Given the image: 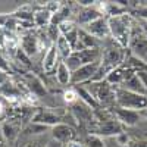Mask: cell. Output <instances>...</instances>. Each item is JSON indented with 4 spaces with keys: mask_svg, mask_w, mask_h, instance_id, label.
Listing matches in <instances>:
<instances>
[{
    "mask_svg": "<svg viewBox=\"0 0 147 147\" xmlns=\"http://www.w3.org/2000/svg\"><path fill=\"white\" fill-rule=\"evenodd\" d=\"M75 30H78V27H77V24L74 22V21H71V19L62 22L59 25V31H60V34H62V35H68L69 32L75 31Z\"/></svg>",
    "mask_w": 147,
    "mask_h": 147,
    "instance_id": "obj_24",
    "label": "cell"
},
{
    "mask_svg": "<svg viewBox=\"0 0 147 147\" xmlns=\"http://www.w3.org/2000/svg\"><path fill=\"white\" fill-rule=\"evenodd\" d=\"M49 127L47 125H43V124H37V122H32V124H30L28 127H27V132H30V134H41V132H44L46 129H47Z\"/></svg>",
    "mask_w": 147,
    "mask_h": 147,
    "instance_id": "obj_26",
    "label": "cell"
},
{
    "mask_svg": "<svg viewBox=\"0 0 147 147\" xmlns=\"http://www.w3.org/2000/svg\"><path fill=\"white\" fill-rule=\"evenodd\" d=\"M71 78H72V72L66 66L65 60H62V62L59 63L57 69H56V80L60 85H66V84L71 82Z\"/></svg>",
    "mask_w": 147,
    "mask_h": 147,
    "instance_id": "obj_19",
    "label": "cell"
},
{
    "mask_svg": "<svg viewBox=\"0 0 147 147\" xmlns=\"http://www.w3.org/2000/svg\"><path fill=\"white\" fill-rule=\"evenodd\" d=\"M115 113H116V119L121 124H125L128 127L136 125L141 118L140 112H137V110H129V109H124V107H118L115 110Z\"/></svg>",
    "mask_w": 147,
    "mask_h": 147,
    "instance_id": "obj_11",
    "label": "cell"
},
{
    "mask_svg": "<svg viewBox=\"0 0 147 147\" xmlns=\"http://www.w3.org/2000/svg\"><path fill=\"white\" fill-rule=\"evenodd\" d=\"M55 46H56V49H57V52H59L60 57H62V60H66V59L72 55V52H74L72 46L69 44V41L65 38V37H63L62 34L59 35V38L56 40Z\"/></svg>",
    "mask_w": 147,
    "mask_h": 147,
    "instance_id": "obj_18",
    "label": "cell"
},
{
    "mask_svg": "<svg viewBox=\"0 0 147 147\" xmlns=\"http://www.w3.org/2000/svg\"><path fill=\"white\" fill-rule=\"evenodd\" d=\"M84 146L85 147H105L103 140L99 136H88L87 137V141H85Z\"/></svg>",
    "mask_w": 147,
    "mask_h": 147,
    "instance_id": "obj_25",
    "label": "cell"
},
{
    "mask_svg": "<svg viewBox=\"0 0 147 147\" xmlns=\"http://www.w3.org/2000/svg\"><path fill=\"white\" fill-rule=\"evenodd\" d=\"M137 75H138V78L141 80L144 88H146V91H147V72H146V71H137Z\"/></svg>",
    "mask_w": 147,
    "mask_h": 147,
    "instance_id": "obj_27",
    "label": "cell"
},
{
    "mask_svg": "<svg viewBox=\"0 0 147 147\" xmlns=\"http://www.w3.org/2000/svg\"><path fill=\"white\" fill-rule=\"evenodd\" d=\"M52 136H53V140L62 143V144L69 143L72 141V137H74V129L68 124H57L52 127Z\"/></svg>",
    "mask_w": 147,
    "mask_h": 147,
    "instance_id": "obj_12",
    "label": "cell"
},
{
    "mask_svg": "<svg viewBox=\"0 0 147 147\" xmlns=\"http://www.w3.org/2000/svg\"><path fill=\"white\" fill-rule=\"evenodd\" d=\"M72 115L75 121L80 122H91L93 121V110L84 100H78L75 105H72Z\"/></svg>",
    "mask_w": 147,
    "mask_h": 147,
    "instance_id": "obj_10",
    "label": "cell"
},
{
    "mask_svg": "<svg viewBox=\"0 0 147 147\" xmlns=\"http://www.w3.org/2000/svg\"><path fill=\"white\" fill-rule=\"evenodd\" d=\"M103 16V10L102 9H97L96 6H90V7H84L80 13H78V22L81 25H87V24L96 21Z\"/></svg>",
    "mask_w": 147,
    "mask_h": 147,
    "instance_id": "obj_15",
    "label": "cell"
},
{
    "mask_svg": "<svg viewBox=\"0 0 147 147\" xmlns=\"http://www.w3.org/2000/svg\"><path fill=\"white\" fill-rule=\"evenodd\" d=\"M24 84H25V87L28 88V91L35 96V97H41V96H46V87L44 84L37 78L35 75H25L24 77Z\"/></svg>",
    "mask_w": 147,
    "mask_h": 147,
    "instance_id": "obj_13",
    "label": "cell"
},
{
    "mask_svg": "<svg viewBox=\"0 0 147 147\" xmlns=\"http://www.w3.org/2000/svg\"><path fill=\"white\" fill-rule=\"evenodd\" d=\"M121 88H125L128 91H132V93H137V94H141V96H147V91L144 88V85L141 82V80L138 78L137 72L132 74V75L121 85Z\"/></svg>",
    "mask_w": 147,
    "mask_h": 147,
    "instance_id": "obj_17",
    "label": "cell"
},
{
    "mask_svg": "<svg viewBox=\"0 0 147 147\" xmlns=\"http://www.w3.org/2000/svg\"><path fill=\"white\" fill-rule=\"evenodd\" d=\"M100 60H96V62H91L88 65H84L81 66L80 69H77L75 72H72V78H71V82L72 84H78V82H88V81H93L94 77L97 75V72L100 69Z\"/></svg>",
    "mask_w": 147,
    "mask_h": 147,
    "instance_id": "obj_6",
    "label": "cell"
},
{
    "mask_svg": "<svg viewBox=\"0 0 147 147\" xmlns=\"http://www.w3.org/2000/svg\"><path fill=\"white\" fill-rule=\"evenodd\" d=\"M140 115H141V118L147 119V107H146V109H143V110H140Z\"/></svg>",
    "mask_w": 147,
    "mask_h": 147,
    "instance_id": "obj_32",
    "label": "cell"
},
{
    "mask_svg": "<svg viewBox=\"0 0 147 147\" xmlns=\"http://www.w3.org/2000/svg\"><path fill=\"white\" fill-rule=\"evenodd\" d=\"M122 124L118 121V119H109V121H105L103 124L97 128V134L100 136H119L122 134Z\"/></svg>",
    "mask_w": 147,
    "mask_h": 147,
    "instance_id": "obj_14",
    "label": "cell"
},
{
    "mask_svg": "<svg viewBox=\"0 0 147 147\" xmlns=\"http://www.w3.org/2000/svg\"><path fill=\"white\" fill-rule=\"evenodd\" d=\"M63 100L69 105H75L78 100H80V94H78V90L75 88H69L63 93Z\"/></svg>",
    "mask_w": 147,
    "mask_h": 147,
    "instance_id": "obj_23",
    "label": "cell"
},
{
    "mask_svg": "<svg viewBox=\"0 0 147 147\" xmlns=\"http://www.w3.org/2000/svg\"><path fill=\"white\" fill-rule=\"evenodd\" d=\"M115 96H116V105L119 107L137 110V112L147 107V96L132 93L121 87H115Z\"/></svg>",
    "mask_w": 147,
    "mask_h": 147,
    "instance_id": "obj_3",
    "label": "cell"
},
{
    "mask_svg": "<svg viewBox=\"0 0 147 147\" xmlns=\"http://www.w3.org/2000/svg\"><path fill=\"white\" fill-rule=\"evenodd\" d=\"M52 16H53V13L49 9H41V10H38L37 13L34 15V24L37 27H50V24H52Z\"/></svg>",
    "mask_w": 147,
    "mask_h": 147,
    "instance_id": "obj_20",
    "label": "cell"
},
{
    "mask_svg": "<svg viewBox=\"0 0 147 147\" xmlns=\"http://www.w3.org/2000/svg\"><path fill=\"white\" fill-rule=\"evenodd\" d=\"M32 122H37V124H43V125H57V124H63V121L60 116L49 112V110H38L37 115L32 118Z\"/></svg>",
    "mask_w": 147,
    "mask_h": 147,
    "instance_id": "obj_16",
    "label": "cell"
},
{
    "mask_svg": "<svg viewBox=\"0 0 147 147\" xmlns=\"http://www.w3.org/2000/svg\"><path fill=\"white\" fill-rule=\"evenodd\" d=\"M85 90L90 93V96L94 99L96 103H99L102 106H110V105L116 103L115 87H113V85H110L106 80L105 81H97V82L87 84Z\"/></svg>",
    "mask_w": 147,
    "mask_h": 147,
    "instance_id": "obj_2",
    "label": "cell"
},
{
    "mask_svg": "<svg viewBox=\"0 0 147 147\" xmlns=\"http://www.w3.org/2000/svg\"><path fill=\"white\" fill-rule=\"evenodd\" d=\"M107 24H109L110 35L113 37V40L122 47L128 46L129 38H131V32H132L131 16L127 13L119 15V16H112V18H107Z\"/></svg>",
    "mask_w": 147,
    "mask_h": 147,
    "instance_id": "obj_1",
    "label": "cell"
},
{
    "mask_svg": "<svg viewBox=\"0 0 147 147\" xmlns=\"http://www.w3.org/2000/svg\"><path fill=\"white\" fill-rule=\"evenodd\" d=\"M60 62H62V57H60L56 46L53 44V46H50L47 49V52L43 57V71L47 74V75H50V74H53L57 69Z\"/></svg>",
    "mask_w": 147,
    "mask_h": 147,
    "instance_id": "obj_9",
    "label": "cell"
},
{
    "mask_svg": "<svg viewBox=\"0 0 147 147\" xmlns=\"http://www.w3.org/2000/svg\"><path fill=\"white\" fill-rule=\"evenodd\" d=\"M66 147H85V146H84L82 143H80V141H74V140H72V141L68 143Z\"/></svg>",
    "mask_w": 147,
    "mask_h": 147,
    "instance_id": "obj_30",
    "label": "cell"
},
{
    "mask_svg": "<svg viewBox=\"0 0 147 147\" xmlns=\"http://www.w3.org/2000/svg\"><path fill=\"white\" fill-rule=\"evenodd\" d=\"M82 30L87 34H90L91 37H94L96 40H103V38H106L107 35H110L107 18H103V16L93 21V22H90V24H87V25H84Z\"/></svg>",
    "mask_w": 147,
    "mask_h": 147,
    "instance_id": "obj_7",
    "label": "cell"
},
{
    "mask_svg": "<svg viewBox=\"0 0 147 147\" xmlns=\"http://www.w3.org/2000/svg\"><path fill=\"white\" fill-rule=\"evenodd\" d=\"M69 18H71V9L62 5V6H60V9L56 10L55 13H53V16H52V24H50V25L59 27L62 22L69 21Z\"/></svg>",
    "mask_w": 147,
    "mask_h": 147,
    "instance_id": "obj_21",
    "label": "cell"
},
{
    "mask_svg": "<svg viewBox=\"0 0 147 147\" xmlns=\"http://www.w3.org/2000/svg\"><path fill=\"white\" fill-rule=\"evenodd\" d=\"M102 59V52L99 47L96 49H82V50H74L72 55L65 60L66 66L69 68L71 72H75L84 65H88L91 62Z\"/></svg>",
    "mask_w": 147,
    "mask_h": 147,
    "instance_id": "obj_4",
    "label": "cell"
},
{
    "mask_svg": "<svg viewBox=\"0 0 147 147\" xmlns=\"http://www.w3.org/2000/svg\"><path fill=\"white\" fill-rule=\"evenodd\" d=\"M134 147H147V143H138V144H136Z\"/></svg>",
    "mask_w": 147,
    "mask_h": 147,
    "instance_id": "obj_34",
    "label": "cell"
},
{
    "mask_svg": "<svg viewBox=\"0 0 147 147\" xmlns=\"http://www.w3.org/2000/svg\"><path fill=\"white\" fill-rule=\"evenodd\" d=\"M9 69H10V66H9V63L6 62V59H5L3 56H0V71L7 72Z\"/></svg>",
    "mask_w": 147,
    "mask_h": 147,
    "instance_id": "obj_28",
    "label": "cell"
},
{
    "mask_svg": "<svg viewBox=\"0 0 147 147\" xmlns=\"http://www.w3.org/2000/svg\"><path fill=\"white\" fill-rule=\"evenodd\" d=\"M19 46L22 49V52L25 53L28 57L32 56V55H37L41 49H43V40L41 38H37V37H34L32 34H25L21 37L19 40Z\"/></svg>",
    "mask_w": 147,
    "mask_h": 147,
    "instance_id": "obj_8",
    "label": "cell"
},
{
    "mask_svg": "<svg viewBox=\"0 0 147 147\" xmlns=\"http://www.w3.org/2000/svg\"><path fill=\"white\" fill-rule=\"evenodd\" d=\"M22 147H41V146H40V143L35 141V143H27V144H24Z\"/></svg>",
    "mask_w": 147,
    "mask_h": 147,
    "instance_id": "obj_31",
    "label": "cell"
},
{
    "mask_svg": "<svg viewBox=\"0 0 147 147\" xmlns=\"http://www.w3.org/2000/svg\"><path fill=\"white\" fill-rule=\"evenodd\" d=\"M128 47L131 49V52L136 56V59H138L140 62L147 65V37L144 34V30H141V28L137 30L136 27H132Z\"/></svg>",
    "mask_w": 147,
    "mask_h": 147,
    "instance_id": "obj_5",
    "label": "cell"
},
{
    "mask_svg": "<svg viewBox=\"0 0 147 147\" xmlns=\"http://www.w3.org/2000/svg\"><path fill=\"white\" fill-rule=\"evenodd\" d=\"M46 147H62V143H59L56 140H50V141L46 144Z\"/></svg>",
    "mask_w": 147,
    "mask_h": 147,
    "instance_id": "obj_29",
    "label": "cell"
},
{
    "mask_svg": "<svg viewBox=\"0 0 147 147\" xmlns=\"http://www.w3.org/2000/svg\"><path fill=\"white\" fill-rule=\"evenodd\" d=\"M5 113V105L2 103V102H0V116H2Z\"/></svg>",
    "mask_w": 147,
    "mask_h": 147,
    "instance_id": "obj_33",
    "label": "cell"
},
{
    "mask_svg": "<svg viewBox=\"0 0 147 147\" xmlns=\"http://www.w3.org/2000/svg\"><path fill=\"white\" fill-rule=\"evenodd\" d=\"M2 134H3V137L7 140V141H13L16 137H18V134H19V127L15 125L13 122H5V124L2 125Z\"/></svg>",
    "mask_w": 147,
    "mask_h": 147,
    "instance_id": "obj_22",
    "label": "cell"
}]
</instances>
